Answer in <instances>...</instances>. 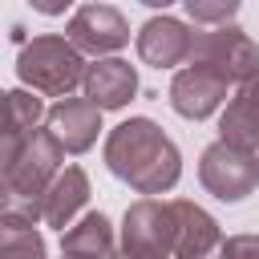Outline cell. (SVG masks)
Returning a JSON list of instances; mask_svg holds the SVG:
<instances>
[{
    "label": "cell",
    "mask_w": 259,
    "mask_h": 259,
    "mask_svg": "<svg viewBox=\"0 0 259 259\" xmlns=\"http://www.w3.org/2000/svg\"><path fill=\"white\" fill-rule=\"evenodd\" d=\"M186 16L194 24H206V28H223L239 16V4L235 0H186Z\"/></svg>",
    "instance_id": "cell-18"
},
{
    "label": "cell",
    "mask_w": 259,
    "mask_h": 259,
    "mask_svg": "<svg viewBox=\"0 0 259 259\" xmlns=\"http://www.w3.org/2000/svg\"><path fill=\"white\" fill-rule=\"evenodd\" d=\"M113 259H178V214L174 202L138 198L121 214Z\"/></svg>",
    "instance_id": "cell-4"
},
{
    "label": "cell",
    "mask_w": 259,
    "mask_h": 259,
    "mask_svg": "<svg viewBox=\"0 0 259 259\" xmlns=\"http://www.w3.org/2000/svg\"><path fill=\"white\" fill-rule=\"evenodd\" d=\"M61 158H65V150L49 130H32L24 142L4 146V154H0L4 202H24V206L40 210L49 186L61 178Z\"/></svg>",
    "instance_id": "cell-2"
},
{
    "label": "cell",
    "mask_w": 259,
    "mask_h": 259,
    "mask_svg": "<svg viewBox=\"0 0 259 259\" xmlns=\"http://www.w3.org/2000/svg\"><path fill=\"white\" fill-rule=\"evenodd\" d=\"M219 142L259 154V73L251 81H243L235 89V97L227 101V109L219 117Z\"/></svg>",
    "instance_id": "cell-12"
},
{
    "label": "cell",
    "mask_w": 259,
    "mask_h": 259,
    "mask_svg": "<svg viewBox=\"0 0 259 259\" xmlns=\"http://www.w3.org/2000/svg\"><path fill=\"white\" fill-rule=\"evenodd\" d=\"M85 57L73 49L69 36H57V32H40L32 40H24L20 57H16V77L20 85H28L32 93H45V97H69L77 85H85Z\"/></svg>",
    "instance_id": "cell-3"
},
{
    "label": "cell",
    "mask_w": 259,
    "mask_h": 259,
    "mask_svg": "<svg viewBox=\"0 0 259 259\" xmlns=\"http://www.w3.org/2000/svg\"><path fill=\"white\" fill-rule=\"evenodd\" d=\"M45 130L61 142L65 154H85L101 134V109L89 97H65V101L49 105Z\"/></svg>",
    "instance_id": "cell-9"
},
{
    "label": "cell",
    "mask_w": 259,
    "mask_h": 259,
    "mask_svg": "<svg viewBox=\"0 0 259 259\" xmlns=\"http://www.w3.org/2000/svg\"><path fill=\"white\" fill-rule=\"evenodd\" d=\"M8 121H4V146L24 142L32 130H40V121L49 117V109L40 105V97H32L28 89H8Z\"/></svg>",
    "instance_id": "cell-16"
},
{
    "label": "cell",
    "mask_w": 259,
    "mask_h": 259,
    "mask_svg": "<svg viewBox=\"0 0 259 259\" xmlns=\"http://www.w3.org/2000/svg\"><path fill=\"white\" fill-rule=\"evenodd\" d=\"M194 69L227 81V85H243L259 73V45L239 28V24H223V28H202L194 36V53L190 61Z\"/></svg>",
    "instance_id": "cell-5"
},
{
    "label": "cell",
    "mask_w": 259,
    "mask_h": 259,
    "mask_svg": "<svg viewBox=\"0 0 259 259\" xmlns=\"http://www.w3.org/2000/svg\"><path fill=\"white\" fill-rule=\"evenodd\" d=\"M32 8H40V12H65V4H49V0H36Z\"/></svg>",
    "instance_id": "cell-20"
},
{
    "label": "cell",
    "mask_w": 259,
    "mask_h": 259,
    "mask_svg": "<svg viewBox=\"0 0 259 259\" xmlns=\"http://www.w3.org/2000/svg\"><path fill=\"white\" fill-rule=\"evenodd\" d=\"M117 243H113V223L101 210L81 214L65 235H61V255L69 259H113Z\"/></svg>",
    "instance_id": "cell-15"
},
{
    "label": "cell",
    "mask_w": 259,
    "mask_h": 259,
    "mask_svg": "<svg viewBox=\"0 0 259 259\" xmlns=\"http://www.w3.org/2000/svg\"><path fill=\"white\" fill-rule=\"evenodd\" d=\"M85 97L97 105V109H125L138 93V69L121 57H105V61H93L85 69Z\"/></svg>",
    "instance_id": "cell-11"
},
{
    "label": "cell",
    "mask_w": 259,
    "mask_h": 259,
    "mask_svg": "<svg viewBox=\"0 0 259 259\" xmlns=\"http://www.w3.org/2000/svg\"><path fill=\"white\" fill-rule=\"evenodd\" d=\"M105 166L142 198L166 194L182 178V154L150 117H130L105 134Z\"/></svg>",
    "instance_id": "cell-1"
},
{
    "label": "cell",
    "mask_w": 259,
    "mask_h": 259,
    "mask_svg": "<svg viewBox=\"0 0 259 259\" xmlns=\"http://www.w3.org/2000/svg\"><path fill=\"white\" fill-rule=\"evenodd\" d=\"M61 259H69V255H61Z\"/></svg>",
    "instance_id": "cell-21"
},
{
    "label": "cell",
    "mask_w": 259,
    "mask_h": 259,
    "mask_svg": "<svg viewBox=\"0 0 259 259\" xmlns=\"http://www.w3.org/2000/svg\"><path fill=\"white\" fill-rule=\"evenodd\" d=\"M194 36L190 24H182L178 16H150L142 28H138V57L154 69H174V65H186L190 53H194Z\"/></svg>",
    "instance_id": "cell-8"
},
{
    "label": "cell",
    "mask_w": 259,
    "mask_h": 259,
    "mask_svg": "<svg viewBox=\"0 0 259 259\" xmlns=\"http://www.w3.org/2000/svg\"><path fill=\"white\" fill-rule=\"evenodd\" d=\"M227 89H231L227 81H219V77L186 65V69H178L174 81H170V105H174L178 117L202 121V117H210V113L227 101Z\"/></svg>",
    "instance_id": "cell-10"
},
{
    "label": "cell",
    "mask_w": 259,
    "mask_h": 259,
    "mask_svg": "<svg viewBox=\"0 0 259 259\" xmlns=\"http://www.w3.org/2000/svg\"><path fill=\"white\" fill-rule=\"evenodd\" d=\"M219 259H259V235H231V239H223Z\"/></svg>",
    "instance_id": "cell-19"
},
{
    "label": "cell",
    "mask_w": 259,
    "mask_h": 259,
    "mask_svg": "<svg viewBox=\"0 0 259 259\" xmlns=\"http://www.w3.org/2000/svg\"><path fill=\"white\" fill-rule=\"evenodd\" d=\"M85 202H89V178H85V170L81 166H65L61 178L49 186V194L40 202V223L45 227H57L65 235Z\"/></svg>",
    "instance_id": "cell-14"
},
{
    "label": "cell",
    "mask_w": 259,
    "mask_h": 259,
    "mask_svg": "<svg viewBox=\"0 0 259 259\" xmlns=\"http://www.w3.org/2000/svg\"><path fill=\"white\" fill-rule=\"evenodd\" d=\"M0 259H49L36 223H20V219L0 214Z\"/></svg>",
    "instance_id": "cell-17"
},
{
    "label": "cell",
    "mask_w": 259,
    "mask_h": 259,
    "mask_svg": "<svg viewBox=\"0 0 259 259\" xmlns=\"http://www.w3.org/2000/svg\"><path fill=\"white\" fill-rule=\"evenodd\" d=\"M178 214V259H210V251H223V231L210 210H202L190 198H174Z\"/></svg>",
    "instance_id": "cell-13"
},
{
    "label": "cell",
    "mask_w": 259,
    "mask_h": 259,
    "mask_svg": "<svg viewBox=\"0 0 259 259\" xmlns=\"http://www.w3.org/2000/svg\"><path fill=\"white\" fill-rule=\"evenodd\" d=\"M65 36L73 40V49L81 57H113L117 49L130 45V20L113 8V4H81L69 24H65Z\"/></svg>",
    "instance_id": "cell-7"
},
{
    "label": "cell",
    "mask_w": 259,
    "mask_h": 259,
    "mask_svg": "<svg viewBox=\"0 0 259 259\" xmlns=\"http://www.w3.org/2000/svg\"><path fill=\"white\" fill-rule=\"evenodd\" d=\"M198 182L219 202H243L259 186V154L227 142H210L198 154Z\"/></svg>",
    "instance_id": "cell-6"
}]
</instances>
